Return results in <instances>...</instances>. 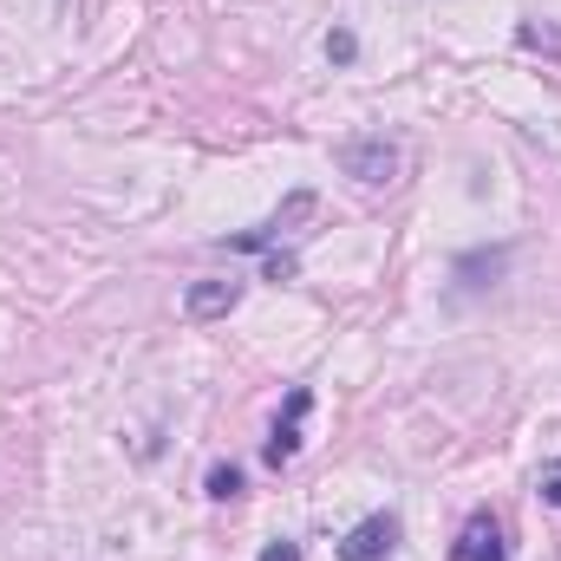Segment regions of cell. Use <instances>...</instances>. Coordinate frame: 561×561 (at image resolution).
<instances>
[{"mask_svg":"<svg viewBox=\"0 0 561 561\" xmlns=\"http://www.w3.org/2000/svg\"><path fill=\"white\" fill-rule=\"evenodd\" d=\"M236 300H242V280H190L183 313H190V320H222Z\"/></svg>","mask_w":561,"mask_h":561,"instance_id":"cell-5","label":"cell"},{"mask_svg":"<svg viewBox=\"0 0 561 561\" xmlns=\"http://www.w3.org/2000/svg\"><path fill=\"white\" fill-rule=\"evenodd\" d=\"M255 561H300V542H268Z\"/></svg>","mask_w":561,"mask_h":561,"instance_id":"cell-10","label":"cell"},{"mask_svg":"<svg viewBox=\"0 0 561 561\" xmlns=\"http://www.w3.org/2000/svg\"><path fill=\"white\" fill-rule=\"evenodd\" d=\"M450 561H510V549H503V523H496L490 510H477V516L457 529V542H450Z\"/></svg>","mask_w":561,"mask_h":561,"instance_id":"cell-3","label":"cell"},{"mask_svg":"<svg viewBox=\"0 0 561 561\" xmlns=\"http://www.w3.org/2000/svg\"><path fill=\"white\" fill-rule=\"evenodd\" d=\"M333 157H340V170H346L353 183H366V190H379V183L399 176V144H386V138H353V144H340Z\"/></svg>","mask_w":561,"mask_h":561,"instance_id":"cell-1","label":"cell"},{"mask_svg":"<svg viewBox=\"0 0 561 561\" xmlns=\"http://www.w3.org/2000/svg\"><path fill=\"white\" fill-rule=\"evenodd\" d=\"M327 59H333V66H353V59H359V39H353L346 26H333V33H327Z\"/></svg>","mask_w":561,"mask_h":561,"instance_id":"cell-7","label":"cell"},{"mask_svg":"<svg viewBox=\"0 0 561 561\" xmlns=\"http://www.w3.org/2000/svg\"><path fill=\"white\" fill-rule=\"evenodd\" d=\"M399 536H405V529H399V516H392V510H373L366 523H353V529H346L340 561H386L392 549H399Z\"/></svg>","mask_w":561,"mask_h":561,"instance_id":"cell-2","label":"cell"},{"mask_svg":"<svg viewBox=\"0 0 561 561\" xmlns=\"http://www.w3.org/2000/svg\"><path fill=\"white\" fill-rule=\"evenodd\" d=\"M542 503H549V510H561V457L542 470Z\"/></svg>","mask_w":561,"mask_h":561,"instance_id":"cell-9","label":"cell"},{"mask_svg":"<svg viewBox=\"0 0 561 561\" xmlns=\"http://www.w3.org/2000/svg\"><path fill=\"white\" fill-rule=\"evenodd\" d=\"M307 405H313V392H307V386H294V392H287V412L275 419V437H268V450H262L275 470L300 450V419H307Z\"/></svg>","mask_w":561,"mask_h":561,"instance_id":"cell-4","label":"cell"},{"mask_svg":"<svg viewBox=\"0 0 561 561\" xmlns=\"http://www.w3.org/2000/svg\"><path fill=\"white\" fill-rule=\"evenodd\" d=\"M294 268H300V262H294L287 249H275V255L262 262V275H268V280H294Z\"/></svg>","mask_w":561,"mask_h":561,"instance_id":"cell-8","label":"cell"},{"mask_svg":"<svg viewBox=\"0 0 561 561\" xmlns=\"http://www.w3.org/2000/svg\"><path fill=\"white\" fill-rule=\"evenodd\" d=\"M209 496H216V503H236V496H242V470H236V463H216V470H209Z\"/></svg>","mask_w":561,"mask_h":561,"instance_id":"cell-6","label":"cell"}]
</instances>
